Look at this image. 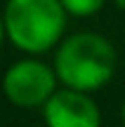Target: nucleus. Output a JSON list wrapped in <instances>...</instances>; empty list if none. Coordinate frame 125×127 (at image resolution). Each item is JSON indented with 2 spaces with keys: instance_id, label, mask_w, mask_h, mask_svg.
Instances as JSON below:
<instances>
[{
  "instance_id": "nucleus-1",
  "label": "nucleus",
  "mask_w": 125,
  "mask_h": 127,
  "mask_svg": "<svg viewBox=\"0 0 125 127\" xmlns=\"http://www.w3.org/2000/svg\"><path fill=\"white\" fill-rule=\"evenodd\" d=\"M52 66L64 87L97 92L113 78L118 52L109 38L94 31H80L61 38V42L54 47Z\"/></svg>"
},
{
  "instance_id": "nucleus-2",
  "label": "nucleus",
  "mask_w": 125,
  "mask_h": 127,
  "mask_svg": "<svg viewBox=\"0 0 125 127\" xmlns=\"http://www.w3.org/2000/svg\"><path fill=\"white\" fill-rule=\"evenodd\" d=\"M66 17L61 0H7L2 12L7 40L26 54L54 50L64 38Z\"/></svg>"
},
{
  "instance_id": "nucleus-3",
  "label": "nucleus",
  "mask_w": 125,
  "mask_h": 127,
  "mask_svg": "<svg viewBox=\"0 0 125 127\" xmlns=\"http://www.w3.org/2000/svg\"><path fill=\"white\" fill-rule=\"evenodd\" d=\"M54 66L40 59H21L5 71L2 75V94L9 104L19 108H42L52 94L57 92Z\"/></svg>"
},
{
  "instance_id": "nucleus-4",
  "label": "nucleus",
  "mask_w": 125,
  "mask_h": 127,
  "mask_svg": "<svg viewBox=\"0 0 125 127\" xmlns=\"http://www.w3.org/2000/svg\"><path fill=\"white\" fill-rule=\"evenodd\" d=\"M47 127H102V111L90 92L61 87L42 106Z\"/></svg>"
},
{
  "instance_id": "nucleus-5",
  "label": "nucleus",
  "mask_w": 125,
  "mask_h": 127,
  "mask_svg": "<svg viewBox=\"0 0 125 127\" xmlns=\"http://www.w3.org/2000/svg\"><path fill=\"white\" fill-rule=\"evenodd\" d=\"M61 5L71 17H92L106 5V0H61Z\"/></svg>"
},
{
  "instance_id": "nucleus-6",
  "label": "nucleus",
  "mask_w": 125,
  "mask_h": 127,
  "mask_svg": "<svg viewBox=\"0 0 125 127\" xmlns=\"http://www.w3.org/2000/svg\"><path fill=\"white\" fill-rule=\"evenodd\" d=\"M5 38H7V31H5V19L0 17V45L5 42Z\"/></svg>"
},
{
  "instance_id": "nucleus-7",
  "label": "nucleus",
  "mask_w": 125,
  "mask_h": 127,
  "mask_svg": "<svg viewBox=\"0 0 125 127\" xmlns=\"http://www.w3.org/2000/svg\"><path fill=\"white\" fill-rule=\"evenodd\" d=\"M116 2V7H121V9H125V0H113Z\"/></svg>"
},
{
  "instance_id": "nucleus-8",
  "label": "nucleus",
  "mask_w": 125,
  "mask_h": 127,
  "mask_svg": "<svg viewBox=\"0 0 125 127\" xmlns=\"http://www.w3.org/2000/svg\"><path fill=\"white\" fill-rule=\"evenodd\" d=\"M121 118H123V125H125V101H123V108H121Z\"/></svg>"
}]
</instances>
